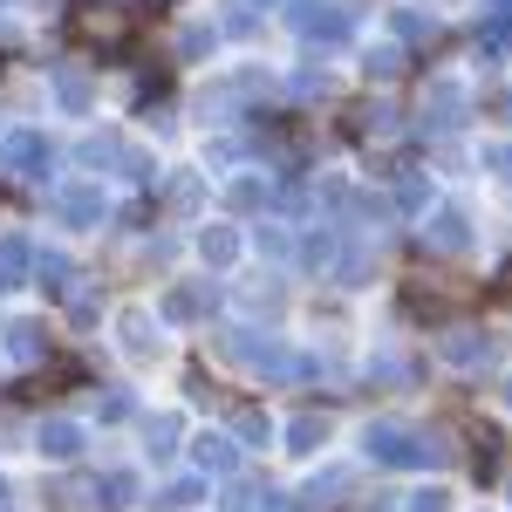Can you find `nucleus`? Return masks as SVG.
<instances>
[{"mask_svg":"<svg viewBox=\"0 0 512 512\" xmlns=\"http://www.w3.org/2000/svg\"><path fill=\"white\" fill-rule=\"evenodd\" d=\"M76 35H82V41H123V35H130V14H110V7L76 14Z\"/></svg>","mask_w":512,"mask_h":512,"instance_id":"obj_1","label":"nucleus"},{"mask_svg":"<svg viewBox=\"0 0 512 512\" xmlns=\"http://www.w3.org/2000/svg\"><path fill=\"white\" fill-rule=\"evenodd\" d=\"M41 451L69 458V451H76V431H69V424H48V431H41Z\"/></svg>","mask_w":512,"mask_h":512,"instance_id":"obj_2","label":"nucleus"},{"mask_svg":"<svg viewBox=\"0 0 512 512\" xmlns=\"http://www.w3.org/2000/svg\"><path fill=\"white\" fill-rule=\"evenodd\" d=\"M21 260H28V253H21V246H14V239H7V246H0V287H7V280L21 274Z\"/></svg>","mask_w":512,"mask_h":512,"instance_id":"obj_3","label":"nucleus"},{"mask_svg":"<svg viewBox=\"0 0 512 512\" xmlns=\"http://www.w3.org/2000/svg\"><path fill=\"white\" fill-rule=\"evenodd\" d=\"M96 212H103V205H96V192H76V198H69V219H96Z\"/></svg>","mask_w":512,"mask_h":512,"instance_id":"obj_4","label":"nucleus"}]
</instances>
